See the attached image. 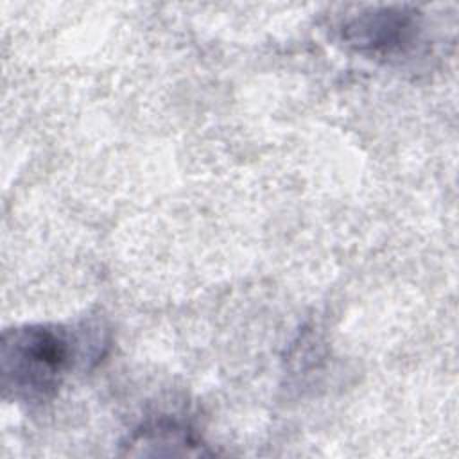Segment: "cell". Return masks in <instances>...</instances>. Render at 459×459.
I'll use <instances>...</instances> for the list:
<instances>
[{
	"instance_id": "1",
	"label": "cell",
	"mask_w": 459,
	"mask_h": 459,
	"mask_svg": "<svg viewBox=\"0 0 459 459\" xmlns=\"http://www.w3.org/2000/svg\"><path fill=\"white\" fill-rule=\"evenodd\" d=\"M104 339V337H100ZM84 332L61 325H23L4 332L0 346V373L5 396L32 403L50 400L66 375L86 360H97L102 342Z\"/></svg>"
},
{
	"instance_id": "3",
	"label": "cell",
	"mask_w": 459,
	"mask_h": 459,
	"mask_svg": "<svg viewBox=\"0 0 459 459\" xmlns=\"http://www.w3.org/2000/svg\"><path fill=\"white\" fill-rule=\"evenodd\" d=\"M126 445H131V448L156 446L152 454H161V446H170V454H176L174 446H183L190 454V448L197 446L199 439L179 421L158 420L136 429Z\"/></svg>"
},
{
	"instance_id": "2",
	"label": "cell",
	"mask_w": 459,
	"mask_h": 459,
	"mask_svg": "<svg viewBox=\"0 0 459 459\" xmlns=\"http://www.w3.org/2000/svg\"><path fill=\"white\" fill-rule=\"evenodd\" d=\"M341 41L353 52L394 63L418 54L425 39V14L407 4L366 5L339 23Z\"/></svg>"
}]
</instances>
